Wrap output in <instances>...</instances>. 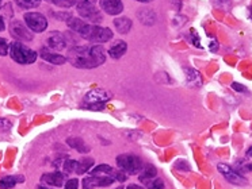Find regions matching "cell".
Returning a JSON list of instances; mask_svg holds the SVG:
<instances>
[{
  "instance_id": "cell-48",
  "label": "cell",
  "mask_w": 252,
  "mask_h": 189,
  "mask_svg": "<svg viewBox=\"0 0 252 189\" xmlns=\"http://www.w3.org/2000/svg\"><path fill=\"white\" fill-rule=\"evenodd\" d=\"M0 5H1V0H0Z\"/></svg>"
},
{
  "instance_id": "cell-12",
  "label": "cell",
  "mask_w": 252,
  "mask_h": 189,
  "mask_svg": "<svg viewBox=\"0 0 252 189\" xmlns=\"http://www.w3.org/2000/svg\"><path fill=\"white\" fill-rule=\"evenodd\" d=\"M66 26L69 27L72 31L77 32L79 35H82L86 39L88 31H90L91 23H87L84 19H80V18H72L71 16L66 19Z\"/></svg>"
},
{
  "instance_id": "cell-31",
  "label": "cell",
  "mask_w": 252,
  "mask_h": 189,
  "mask_svg": "<svg viewBox=\"0 0 252 189\" xmlns=\"http://www.w3.org/2000/svg\"><path fill=\"white\" fill-rule=\"evenodd\" d=\"M7 54H10V45L4 38H0V55H7Z\"/></svg>"
},
{
  "instance_id": "cell-19",
  "label": "cell",
  "mask_w": 252,
  "mask_h": 189,
  "mask_svg": "<svg viewBox=\"0 0 252 189\" xmlns=\"http://www.w3.org/2000/svg\"><path fill=\"white\" fill-rule=\"evenodd\" d=\"M127 50V45L124 41H118L114 45H111V48L109 49V55L113 59H120Z\"/></svg>"
},
{
  "instance_id": "cell-40",
  "label": "cell",
  "mask_w": 252,
  "mask_h": 189,
  "mask_svg": "<svg viewBox=\"0 0 252 189\" xmlns=\"http://www.w3.org/2000/svg\"><path fill=\"white\" fill-rule=\"evenodd\" d=\"M126 189H143L141 185H137V184H130V185H127Z\"/></svg>"
},
{
  "instance_id": "cell-41",
  "label": "cell",
  "mask_w": 252,
  "mask_h": 189,
  "mask_svg": "<svg viewBox=\"0 0 252 189\" xmlns=\"http://www.w3.org/2000/svg\"><path fill=\"white\" fill-rule=\"evenodd\" d=\"M80 1H84V3H90V4H95L96 0H80Z\"/></svg>"
},
{
  "instance_id": "cell-39",
  "label": "cell",
  "mask_w": 252,
  "mask_h": 189,
  "mask_svg": "<svg viewBox=\"0 0 252 189\" xmlns=\"http://www.w3.org/2000/svg\"><path fill=\"white\" fill-rule=\"evenodd\" d=\"M6 30V23H4V19H3V16L0 15V32L4 31Z\"/></svg>"
},
{
  "instance_id": "cell-23",
  "label": "cell",
  "mask_w": 252,
  "mask_h": 189,
  "mask_svg": "<svg viewBox=\"0 0 252 189\" xmlns=\"http://www.w3.org/2000/svg\"><path fill=\"white\" fill-rule=\"evenodd\" d=\"M113 170V167L110 165H106V163H102V165H98L94 169L90 170V176H110V173ZM111 177V176H110Z\"/></svg>"
},
{
  "instance_id": "cell-44",
  "label": "cell",
  "mask_w": 252,
  "mask_h": 189,
  "mask_svg": "<svg viewBox=\"0 0 252 189\" xmlns=\"http://www.w3.org/2000/svg\"><path fill=\"white\" fill-rule=\"evenodd\" d=\"M246 167L248 169V170H250V172H252V162H251V163H248Z\"/></svg>"
},
{
  "instance_id": "cell-25",
  "label": "cell",
  "mask_w": 252,
  "mask_h": 189,
  "mask_svg": "<svg viewBox=\"0 0 252 189\" xmlns=\"http://www.w3.org/2000/svg\"><path fill=\"white\" fill-rule=\"evenodd\" d=\"M42 0H15V3L19 8L23 10H29V8H35L41 4Z\"/></svg>"
},
{
  "instance_id": "cell-32",
  "label": "cell",
  "mask_w": 252,
  "mask_h": 189,
  "mask_svg": "<svg viewBox=\"0 0 252 189\" xmlns=\"http://www.w3.org/2000/svg\"><path fill=\"white\" fill-rule=\"evenodd\" d=\"M64 189H79V180L77 178H71L68 180L64 185Z\"/></svg>"
},
{
  "instance_id": "cell-9",
  "label": "cell",
  "mask_w": 252,
  "mask_h": 189,
  "mask_svg": "<svg viewBox=\"0 0 252 189\" xmlns=\"http://www.w3.org/2000/svg\"><path fill=\"white\" fill-rule=\"evenodd\" d=\"M110 99H111L110 92L100 89V88H95L93 91L87 92L82 106H86V104H106Z\"/></svg>"
},
{
  "instance_id": "cell-30",
  "label": "cell",
  "mask_w": 252,
  "mask_h": 189,
  "mask_svg": "<svg viewBox=\"0 0 252 189\" xmlns=\"http://www.w3.org/2000/svg\"><path fill=\"white\" fill-rule=\"evenodd\" d=\"M147 187H148V189H164V183L161 178H154Z\"/></svg>"
},
{
  "instance_id": "cell-10",
  "label": "cell",
  "mask_w": 252,
  "mask_h": 189,
  "mask_svg": "<svg viewBox=\"0 0 252 189\" xmlns=\"http://www.w3.org/2000/svg\"><path fill=\"white\" fill-rule=\"evenodd\" d=\"M114 183V178L110 176H88L83 178V189H95L109 187Z\"/></svg>"
},
{
  "instance_id": "cell-43",
  "label": "cell",
  "mask_w": 252,
  "mask_h": 189,
  "mask_svg": "<svg viewBox=\"0 0 252 189\" xmlns=\"http://www.w3.org/2000/svg\"><path fill=\"white\" fill-rule=\"evenodd\" d=\"M136 1H140V3H151V1H154V0H136Z\"/></svg>"
},
{
  "instance_id": "cell-7",
  "label": "cell",
  "mask_w": 252,
  "mask_h": 189,
  "mask_svg": "<svg viewBox=\"0 0 252 189\" xmlns=\"http://www.w3.org/2000/svg\"><path fill=\"white\" fill-rule=\"evenodd\" d=\"M217 170L220 174L228 181V183L233 184V185H246L247 180L244 176H241L240 173L237 172L236 169L229 166L228 163H219L217 165Z\"/></svg>"
},
{
  "instance_id": "cell-8",
  "label": "cell",
  "mask_w": 252,
  "mask_h": 189,
  "mask_svg": "<svg viewBox=\"0 0 252 189\" xmlns=\"http://www.w3.org/2000/svg\"><path fill=\"white\" fill-rule=\"evenodd\" d=\"M10 32H11V35L17 41H23V42H30V41H33L34 38L33 31L26 25H23L22 22L19 21L11 22Z\"/></svg>"
},
{
  "instance_id": "cell-17",
  "label": "cell",
  "mask_w": 252,
  "mask_h": 189,
  "mask_svg": "<svg viewBox=\"0 0 252 189\" xmlns=\"http://www.w3.org/2000/svg\"><path fill=\"white\" fill-rule=\"evenodd\" d=\"M156 176H158V169L154 165L148 163L143 167V170L140 173V181L145 185H148L154 178H156Z\"/></svg>"
},
{
  "instance_id": "cell-28",
  "label": "cell",
  "mask_w": 252,
  "mask_h": 189,
  "mask_svg": "<svg viewBox=\"0 0 252 189\" xmlns=\"http://www.w3.org/2000/svg\"><path fill=\"white\" fill-rule=\"evenodd\" d=\"M110 176L114 178V181H121V183H124V181L127 180V174L122 172V170H114L113 169L111 173H110Z\"/></svg>"
},
{
  "instance_id": "cell-38",
  "label": "cell",
  "mask_w": 252,
  "mask_h": 189,
  "mask_svg": "<svg viewBox=\"0 0 252 189\" xmlns=\"http://www.w3.org/2000/svg\"><path fill=\"white\" fill-rule=\"evenodd\" d=\"M171 4L175 5V10H181L182 8V1L181 0H171Z\"/></svg>"
},
{
  "instance_id": "cell-16",
  "label": "cell",
  "mask_w": 252,
  "mask_h": 189,
  "mask_svg": "<svg viewBox=\"0 0 252 189\" xmlns=\"http://www.w3.org/2000/svg\"><path fill=\"white\" fill-rule=\"evenodd\" d=\"M185 75H186L187 84L194 88H201L203 84L202 75L194 68H185Z\"/></svg>"
},
{
  "instance_id": "cell-18",
  "label": "cell",
  "mask_w": 252,
  "mask_h": 189,
  "mask_svg": "<svg viewBox=\"0 0 252 189\" xmlns=\"http://www.w3.org/2000/svg\"><path fill=\"white\" fill-rule=\"evenodd\" d=\"M66 143L68 146H71L72 149H75L79 153H82V154H87L90 153V147L86 145V142L82 139V138H77V136H69L68 139H66Z\"/></svg>"
},
{
  "instance_id": "cell-24",
  "label": "cell",
  "mask_w": 252,
  "mask_h": 189,
  "mask_svg": "<svg viewBox=\"0 0 252 189\" xmlns=\"http://www.w3.org/2000/svg\"><path fill=\"white\" fill-rule=\"evenodd\" d=\"M94 166V160L93 158H84L83 161H79V165H77V174H84L91 170V167Z\"/></svg>"
},
{
  "instance_id": "cell-26",
  "label": "cell",
  "mask_w": 252,
  "mask_h": 189,
  "mask_svg": "<svg viewBox=\"0 0 252 189\" xmlns=\"http://www.w3.org/2000/svg\"><path fill=\"white\" fill-rule=\"evenodd\" d=\"M48 1L53 3V4L60 7V8H68V7L77 4V0H48Z\"/></svg>"
},
{
  "instance_id": "cell-11",
  "label": "cell",
  "mask_w": 252,
  "mask_h": 189,
  "mask_svg": "<svg viewBox=\"0 0 252 189\" xmlns=\"http://www.w3.org/2000/svg\"><path fill=\"white\" fill-rule=\"evenodd\" d=\"M46 45L49 50H56L61 52L66 48V38L64 34L59 31H52L46 38Z\"/></svg>"
},
{
  "instance_id": "cell-37",
  "label": "cell",
  "mask_w": 252,
  "mask_h": 189,
  "mask_svg": "<svg viewBox=\"0 0 252 189\" xmlns=\"http://www.w3.org/2000/svg\"><path fill=\"white\" fill-rule=\"evenodd\" d=\"M209 48H210L212 52H217V50H219V42H217L216 39H213V41L210 42V45H209Z\"/></svg>"
},
{
  "instance_id": "cell-21",
  "label": "cell",
  "mask_w": 252,
  "mask_h": 189,
  "mask_svg": "<svg viewBox=\"0 0 252 189\" xmlns=\"http://www.w3.org/2000/svg\"><path fill=\"white\" fill-rule=\"evenodd\" d=\"M114 27L117 32L127 34V32L130 31V28H132V21L129 18H126V16L117 18V19H114Z\"/></svg>"
},
{
  "instance_id": "cell-20",
  "label": "cell",
  "mask_w": 252,
  "mask_h": 189,
  "mask_svg": "<svg viewBox=\"0 0 252 189\" xmlns=\"http://www.w3.org/2000/svg\"><path fill=\"white\" fill-rule=\"evenodd\" d=\"M18 183H25V177L23 176H6V177L0 178V189H11Z\"/></svg>"
},
{
  "instance_id": "cell-45",
  "label": "cell",
  "mask_w": 252,
  "mask_h": 189,
  "mask_svg": "<svg viewBox=\"0 0 252 189\" xmlns=\"http://www.w3.org/2000/svg\"><path fill=\"white\" fill-rule=\"evenodd\" d=\"M37 189H50V188H46V187H44V185H39V187H37Z\"/></svg>"
},
{
  "instance_id": "cell-4",
  "label": "cell",
  "mask_w": 252,
  "mask_h": 189,
  "mask_svg": "<svg viewBox=\"0 0 252 189\" xmlns=\"http://www.w3.org/2000/svg\"><path fill=\"white\" fill-rule=\"evenodd\" d=\"M23 19L33 32H44L48 28V19L39 12H26Z\"/></svg>"
},
{
  "instance_id": "cell-22",
  "label": "cell",
  "mask_w": 252,
  "mask_h": 189,
  "mask_svg": "<svg viewBox=\"0 0 252 189\" xmlns=\"http://www.w3.org/2000/svg\"><path fill=\"white\" fill-rule=\"evenodd\" d=\"M138 19H140V22H141L143 25H145V26H152V25L156 23L158 16H156V14H155L154 11L147 8V10H143L138 12Z\"/></svg>"
},
{
  "instance_id": "cell-27",
  "label": "cell",
  "mask_w": 252,
  "mask_h": 189,
  "mask_svg": "<svg viewBox=\"0 0 252 189\" xmlns=\"http://www.w3.org/2000/svg\"><path fill=\"white\" fill-rule=\"evenodd\" d=\"M77 165H79V161L76 160H66L64 162V170L66 173H76Z\"/></svg>"
},
{
  "instance_id": "cell-3",
  "label": "cell",
  "mask_w": 252,
  "mask_h": 189,
  "mask_svg": "<svg viewBox=\"0 0 252 189\" xmlns=\"http://www.w3.org/2000/svg\"><path fill=\"white\" fill-rule=\"evenodd\" d=\"M117 166L120 167L122 172L126 173L127 176H134V174L141 173L144 165L143 161L137 156L121 154V156L117 157Z\"/></svg>"
},
{
  "instance_id": "cell-6",
  "label": "cell",
  "mask_w": 252,
  "mask_h": 189,
  "mask_svg": "<svg viewBox=\"0 0 252 189\" xmlns=\"http://www.w3.org/2000/svg\"><path fill=\"white\" fill-rule=\"evenodd\" d=\"M113 35L114 34H113V31L110 30L109 27H100L98 25H91L86 39L96 43H106L113 39Z\"/></svg>"
},
{
  "instance_id": "cell-29",
  "label": "cell",
  "mask_w": 252,
  "mask_h": 189,
  "mask_svg": "<svg viewBox=\"0 0 252 189\" xmlns=\"http://www.w3.org/2000/svg\"><path fill=\"white\" fill-rule=\"evenodd\" d=\"M175 167L178 170H182V172H189V170H191L190 163H189L186 160H178V161L175 162Z\"/></svg>"
},
{
  "instance_id": "cell-13",
  "label": "cell",
  "mask_w": 252,
  "mask_h": 189,
  "mask_svg": "<svg viewBox=\"0 0 252 189\" xmlns=\"http://www.w3.org/2000/svg\"><path fill=\"white\" fill-rule=\"evenodd\" d=\"M99 4L107 15L117 16L124 11L122 0H99Z\"/></svg>"
},
{
  "instance_id": "cell-46",
  "label": "cell",
  "mask_w": 252,
  "mask_h": 189,
  "mask_svg": "<svg viewBox=\"0 0 252 189\" xmlns=\"http://www.w3.org/2000/svg\"><path fill=\"white\" fill-rule=\"evenodd\" d=\"M250 18H251V19H252V5H251V7H250Z\"/></svg>"
},
{
  "instance_id": "cell-2",
  "label": "cell",
  "mask_w": 252,
  "mask_h": 189,
  "mask_svg": "<svg viewBox=\"0 0 252 189\" xmlns=\"http://www.w3.org/2000/svg\"><path fill=\"white\" fill-rule=\"evenodd\" d=\"M10 55L11 58L21 65H30L35 62V59L38 57L37 52H34L33 49H29L19 41H14L10 45Z\"/></svg>"
},
{
  "instance_id": "cell-35",
  "label": "cell",
  "mask_w": 252,
  "mask_h": 189,
  "mask_svg": "<svg viewBox=\"0 0 252 189\" xmlns=\"http://www.w3.org/2000/svg\"><path fill=\"white\" fill-rule=\"evenodd\" d=\"M191 42H192V45H194V46H195V48H202V45H201V43H199V37H198V34L195 31H191Z\"/></svg>"
},
{
  "instance_id": "cell-15",
  "label": "cell",
  "mask_w": 252,
  "mask_h": 189,
  "mask_svg": "<svg viewBox=\"0 0 252 189\" xmlns=\"http://www.w3.org/2000/svg\"><path fill=\"white\" fill-rule=\"evenodd\" d=\"M39 57L44 61H46V62L53 65H64L66 62V57L61 55V54L53 53V52H50L49 49H41Z\"/></svg>"
},
{
  "instance_id": "cell-5",
  "label": "cell",
  "mask_w": 252,
  "mask_h": 189,
  "mask_svg": "<svg viewBox=\"0 0 252 189\" xmlns=\"http://www.w3.org/2000/svg\"><path fill=\"white\" fill-rule=\"evenodd\" d=\"M76 8L79 15L82 16L83 19L91 22L94 25L102 22V14L99 12L98 8H95V4H90V3H84V1H77Z\"/></svg>"
},
{
  "instance_id": "cell-1",
  "label": "cell",
  "mask_w": 252,
  "mask_h": 189,
  "mask_svg": "<svg viewBox=\"0 0 252 189\" xmlns=\"http://www.w3.org/2000/svg\"><path fill=\"white\" fill-rule=\"evenodd\" d=\"M66 61L77 69H94L106 62V54L100 45L73 46L68 50Z\"/></svg>"
},
{
  "instance_id": "cell-34",
  "label": "cell",
  "mask_w": 252,
  "mask_h": 189,
  "mask_svg": "<svg viewBox=\"0 0 252 189\" xmlns=\"http://www.w3.org/2000/svg\"><path fill=\"white\" fill-rule=\"evenodd\" d=\"M187 22V18L186 16H182V15H176L175 18H174V25H175L176 27H181L183 26L185 23Z\"/></svg>"
},
{
  "instance_id": "cell-14",
  "label": "cell",
  "mask_w": 252,
  "mask_h": 189,
  "mask_svg": "<svg viewBox=\"0 0 252 189\" xmlns=\"http://www.w3.org/2000/svg\"><path fill=\"white\" fill-rule=\"evenodd\" d=\"M64 174L61 172H52V173H45L44 176L41 177V181L45 185H49V187H55V188H60L64 185Z\"/></svg>"
},
{
  "instance_id": "cell-47",
  "label": "cell",
  "mask_w": 252,
  "mask_h": 189,
  "mask_svg": "<svg viewBox=\"0 0 252 189\" xmlns=\"http://www.w3.org/2000/svg\"><path fill=\"white\" fill-rule=\"evenodd\" d=\"M117 189H124V188H122V187H120V188H117Z\"/></svg>"
},
{
  "instance_id": "cell-33",
  "label": "cell",
  "mask_w": 252,
  "mask_h": 189,
  "mask_svg": "<svg viewBox=\"0 0 252 189\" xmlns=\"http://www.w3.org/2000/svg\"><path fill=\"white\" fill-rule=\"evenodd\" d=\"M12 124L10 120H7V119H0V130H3V131H8V130H11Z\"/></svg>"
},
{
  "instance_id": "cell-36",
  "label": "cell",
  "mask_w": 252,
  "mask_h": 189,
  "mask_svg": "<svg viewBox=\"0 0 252 189\" xmlns=\"http://www.w3.org/2000/svg\"><path fill=\"white\" fill-rule=\"evenodd\" d=\"M232 89L236 92H248V89H247L246 86L241 85L239 82H233V84H232Z\"/></svg>"
},
{
  "instance_id": "cell-42",
  "label": "cell",
  "mask_w": 252,
  "mask_h": 189,
  "mask_svg": "<svg viewBox=\"0 0 252 189\" xmlns=\"http://www.w3.org/2000/svg\"><path fill=\"white\" fill-rule=\"evenodd\" d=\"M247 157H252V146L247 150Z\"/></svg>"
}]
</instances>
